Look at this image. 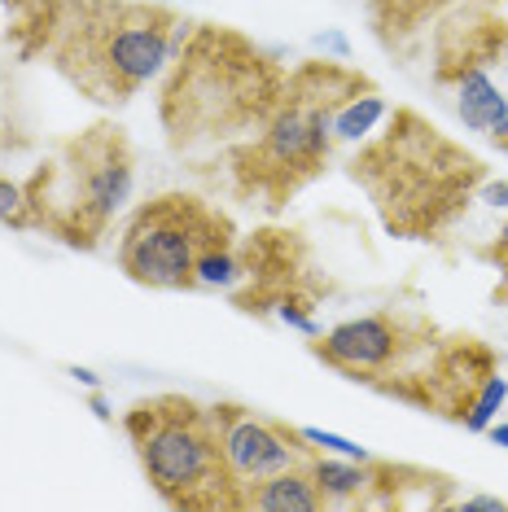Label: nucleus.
<instances>
[{
  "instance_id": "f257e3e1",
  "label": "nucleus",
  "mask_w": 508,
  "mask_h": 512,
  "mask_svg": "<svg viewBox=\"0 0 508 512\" xmlns=\"http://www.w3.org/2000/svg\"><path fill=\"white\" fill-rule=\"evenodd\" d=\"M53 57L62 75L79 92L101 106L127 101L141 84H149L176 53V18L149 5H106L79 0L66 5V18L53 22Z\"/></svg>"
},
{
  "instance_id": "f03ea898",
  "label": "nucleus",
  "mask_w": 508,
  "mask_h": 512,
  "mask_svg": "<svg viewBox=\"0 0 508 512\" xmlns=\"http://www.w3.org/2000/svg\"><path fill=\"white\" fill-rule=\"evenodd\" d=\"M281 101V75L228 31H198L176 66L163 97V123L171 141L224 136L246 123L268 119Z\"/></svg>"
},
{
  "instance_id": "7ed1b4c3",
  "label": "nucleus",
  "mask_w": 508,
  "mask_h": 512,
  "mask_svg": "<svg viewBox=\"0 0 508 512\" xmlns=\"http://www.w3.org/2000/svg\"><path fill=\"white\" fill-rule=\"evenodd\" d=\"M127 438L136 447L154 491L176 508H241V486L228 473L219 447L215 407L189 399H154L127 412Z\"/></svg>"
},
{
  "instance_id": "20e7f679",
  "label": "nucleus",
  "mask_w": 508,
  "mask_h": 512,
  "mask_svg": "<svg viewBox=\"0 0 508 512\" xmlns=\"http://www.w3.org/2000/svg\"><path fill=\"white\" fill-rule=\"evenodd\" d=\"M364 79L351 75L346 66L316 62L307 71H298L290 79V88L281 92L276 110L268 114L263 141L250 149V176L254 184L268 189H294L303 176L320 167V158L329 154L333 141V114L346 106L351 97H360Z\"/></svg>"
},
{
  "instance_id": "39448f33",
  "label": "nucleus",
  "mask_w": 508,
  "mask_h": 512,
  "mask_svg": "<svg viewBox=\"0 0 508 512\" xmlns=\"http://www.w3.org/2000/svg\"><path fill=\"white\" fill-rule=\"evenodd\" d=\"M136 184L132 149L114 127H92L66 149L57 171L40 176V206H49L53 224L75 246H92L106 224L127 206Z\"/></svg>"
},
{
  "instance_id": "423d86ee",
  "label": "nucleus",
  "mask_w": 508,
  "mask_h": 512,
  "mask_svg": "<svg viewBox=\"0 0 508 512\" xmlns=\"http://www.w3.org/2000/svg\"><path fill=\"white\" fill-rule=\"evenodd\" d=\"M228 246L224 219L211 215L198 197L167 193L136 211L123 232L119 263L136 285L149 289H189L198 285V254Z\"/></svg>"
},
{
  "instance_id": "0eeeda50",
  "label": "nucleus",
  "mask_w": 508,
  "mask_h": 512,
  "mask_svg": "<svg viewBox=\"0 0 508 512\" xmlns=\"http://www.w3.org/2000/svg\"><path fill=\"white\" fill-rule=\"evenodd\" d=\"M215 416H219V447H224L228 473H233V482L241 491L272 473L311 464V451L298 447L303 442L298 429L259 421V416L241 412V407H215Z\"/></svg>"
},
{
  "instance_id": "6e6552de",
  "label": "nucleus",
  "mask_w": 508,
  "mask_h": 512,
  "mask_svg": "<svg viewBox=\"0 0 508 512\" xmlns=\"http://www.w3.org/2000/svg\"><path fill=\"white\" fill-rule=\"evenodd\" d=\"M399 342H403L399 324L390 316H360V320L338 324L320 342V355L346 372H377L399 355Z\"/></svg>"
},
{
  "instance_id": "1a4fd4ad",
  "label": "nucleus",
  "mask_w": 508,
  "mask_h": 512,
  "mask_svg": "<svg viewBox=\"0 0 508 512\" xmlns=\"http://www.w3.org/2000/svg\"><path fill=\"white\" fill-rule=\"evenodd\" d=\"M241 508H259V512H316L325 508V495H320L316 477H311V464H298V469L272 473L263 482H254L241 491Z\"/></svg>"
},
{
  "instance_id": "9d476101",
  "label": "nucleus",
  "mask_w": 508,
  "mask_h": 512,
  "mask_svg": "<svg viewBox=\"0 0 508 512\" xmlns=\"http://www.w3.org/2000/svg\"><path fill=\"white\" fill-rule=\"evenodd\" d=\"M508 106V97L500 88L491 84L487 71H465L460 75V88H456V114L465 119V127H473V132H491L495 123H500V114Z\"/></svg>"
},
{
  "instance_id": "9b49d317",
  "label": "nucleus",
  "mask_w": 508,
  "mask_h": 512,
  "mask_svg": "<svg viewBox=\"0 0 508 512\" xmlns=\"http://www.w3.org/2000/svg\"><path fill=\"white\" fill-rule=\"evenodd\" d=\"M311 477H316L320 495H325V504H351V499H360L368 491V469H360V460H346V456H311Z\"/></svg>"
},
{
  "instance_id": "f8f14e48",
  "label": "nucleus",
  "mask_w": 508,
  "mask_h": 512,
  "mask_svg": "<svg viewBox=\"0 0 508 512\" xmlns=\"http://www.w3.org/2000/svg\"><path fill=\"white\" fill-rule=\"evenodd\" d=\"M381 119H386V101H381L377 92H364V97H351L346 106H338V114H333V136H338V141H364Z\"/></svg>"
},
{
  "instance_id": "ddd939ff",
  "label": "nucleus",
  "mask_w": 508,
  "mask_h": 512,
  "mask_svg": "<svg viewBox=\"0 0 508 512\" xmlns=\"http://www.w3.org/2000/svg\"><path fill=\"white\" fill-rule=\"evenodd\" d=\"M508 399V377H487L482 381V390L473 394L469 412H465V429H473V434H482V429L495 425V416H500V407Z\"/></svg>"
},
{
  "instance_id": "4468645a",
  "label": "nucleus",
  "mask_w": 508,
  "mask_h": 512,
  "mask_svg": "<svg viewBox=\"0 0 508 512\" xmlns=\"http://www.w3.org/2000/svg\"><path fill=\"white\" fill-rule=\"evenodd\" d=\"M237 281V259L228 246H211L198 254V285H233Z\"/></svg>"
},
{
  "instance_id": "2eb2a0df",
  "label": "nucleus",
  "mask_w": 508,
  "mask_h": 512,
  "mask_svg": "<svg viewBox=\"0 0 508 512\" xmlns=\"http://www.w3.org/2000/svg\"><path fill=\"white\" fill-rule=\"evenodd\" d=\"M298 434H303V442H311L316 451H329V456H346V460L368 464V451L360 447V442L342 438V434H325V429H298Z\"/></svg>"
},
{
  "instance_id": "dca6fc26",
  "label": "nucleus",
  "mask_w": 508,
  "mask_h": 512,
  "mask_svg": "<svg viewBox=\"0 0 508 512\" xmlns=\"http://www.w3.org/2000/svg\"><path fill=\"white\" fill-rule=\"evenodd\" d=\"M22 206H27V193L18 189V184H9V180H0V219H22Z\"/></svg>"
},
{
  "instance_id": "f3484780",
  "label": "nucleus",
  "mask_w": 508,
  "mask_h": 512,
  "mask_svg": "<svg viewBox=\"0 0 508 512\" xmlns=\"http://www.w3.org/2000/svg\"><path fill=\"white\" fill-rule=\"evenodd\" d=\"M316 49H325V53H333V57H351V40L342 36V31H325V36H316Z\"/></svg>"
},
{
  "instance_id": "a211bd4d",
  "label": "nucleus",
  "mask_w": 508,
  "mask_h": 512,
  "mask_svg": "<svg viewBox=\"0 0 508 512\" xmlns=\"http://www.w3.org/2000/svg\"><path fill=\"white\" fill-rule=\"evenodd\" d=\"M281 320H285V324H294V329H298V333H307V337H316V333H320V329H316V320H307L298 307H290V302L281 307Z\"/></svg>"
},
{
  "instance_id": "6ab92c4d",
  "label": "nucleus",
  "mask_w": 508,
  "mask_h": 512,
  "mask_svg": "<svg viewBox=\"0 0 508 512\" xmlns=\"http://www.w3.org/2000/svg\"><path fill=\"white\" fill-rule=\"evenodd\" d=\"M482 202L495 206V211H504V206H508V184L504 180L500 184H487V189H482Z\"/></svg>"
},
{
  "instance_id": "aec40b11",
  "label": "nucleus",
  "mask_w": 508,
  "mask_h": 512,
  "mask_svg": "<svg viewBox=\"0 0 508 512\" xmlns=\"http://www.w3.org/2000/svg\"><path fill=\"white\" fill-rule=\"evenodd\" d=\"M465 508H478V512H500V508H508L500 495H473V499H465Z\"/></svg>"
},
{
  "instance_id": "412c9836",
  "label": "nucleus",
  "mask_w": 508,
  "mask_h": 512,
  "mask_svg": "<svg viewBox=\"0 0 508 512\" xmlns=\"http://www.w3.org/2000/svg\"><path fill=\"white\" fill-rule=\"evenodd\" d=\"M88 407H92V416H97V421H114V412H110V403H106V394H92V399H88Z\"/></svg>"
},
{
  "instance_id": "4be33fe9",
  "label": "nucleus",
  "mask_w": 508,
  "mask_h": 512,
  "mask_svg": "<svg viewBox=\"0 0 508 512\" xmlns=\"http://www.w3.org/2000/svg\"><path fill=\"white\" fill-rule=\"evenodd\" d=\"M491 254H495V263H500L504 272H508V224L500 228V241H495V250H491Z\"/></svg>"
},
{
  "instance_id": "5701e85b",
  "label": "nucleus",
  "mask_w": 508,
  "mask_h": 512,
  "mask_svg": "<svg viewBox=\"0 0 508 512\" xmlns=\"http://www.w3.org/2000/svg\"><path fill=\"white\" fill-rule=\"evenodd\" d=\"M71 377L79 381V386H88V390H97V386H101V377H97L92 368H71Z\"/></svg>"
},
{
  "instance_id": "b1692460",
  "label": "nucleus",
  "mask_w": 508,
  "mask_h": 512,
  "mask_svg": "<svg viewBox=\"0 0 508 512\" xmlns=\"http://www.w3.org/2000/svg\"><path fill=\"white\" fill-rule=\"evenodd\" d=\"M491 136H495V141H504V145H508V106H504V114H500V123L491 127Z\"/></svg>"
},
{
  "instance_id": "393cba45",
  "label": "nucleus",
  "mask_w": 508,
  "mask_h": 512,
  "mask_svg": "<svg viewBox=\"0 0 508 512\" xmlns=\"http://www.w3.org/2000/svg\"><path fill=\"white\" fill-rule=\"evenodd\" d=\"M491 438H495V447H508V425H491Z\"/></svg>"
}]
</instances>
